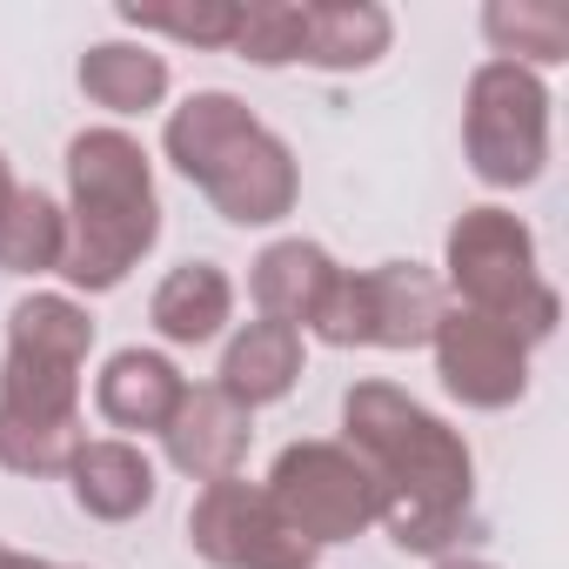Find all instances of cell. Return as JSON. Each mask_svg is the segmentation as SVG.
<instances>
[{"mask_svg": "<svg viewBox=\"0 0 569 569\" xmlns=\"http://www.w3.org/2000/svg\"><path fill=\"white\" fill-rule=\"evenodd\" d=\"M261 489H268V502L281 509V522H289L309 549L349 542V536H362L382 516L376 476L342 442H296V449H281L274 476Z\"/></svg>", "mask_w": 569, "mask_h": 569, "instance_id": "cell-5", "label": "cell"}, {"mask_svg": "<svg viewBox=\"0 0 569 569\" xmlns=\"http://www.w3.org/2000/svg\"><path fill=\"white\" fill-rule=\"evenodd\" d=\"M261 121L248 114V101L241 94H228V88H201V94H188L181 108H168V128H161V148H168V161H174V174H188L194 188L208 181V168L241 141V134H254Z\"/></svg>", "mask_w": 569, "mask_h": 569, "instance_id": "cell-18", "label": "cell"}, {"mask_svg": "<svg viewBox=\"0 0 569 569\" xmlns=\"http://www.w3.org/2000/svg\"><path fill=\"white\" fill-rule=\"evenodd\" d=\"M342 429H349L342 449H356V462L382 489L376 522L396 536V549L416 556L456 549V536L469 529V476H476L469 442L389 382H356L342 402Z\"/></svg>", "mask_w": 569, "mask_h": 569, "instance_id": "cell-1", "label": "cell"}, {"mask_svg": "<svg viewBox=\"0 0 569 569\" xmlns=\"http://www.w3.org/2000/svg\"><path fill=\"white\" fill-rule=\"evenodd\" d=\"M436 349V369H442V389L469 409H509L529 382V342L496 322V316H476V309H449L429 336Z\"/></svg>", "mask_w": 569, "mask_h": 569, "instance_id": "cell-7", "label": "cell"}, {"mask_svg": "<svg viewBox=\"0 0 569 569\" xmlns=\"http://www.w3.org/2000/svg\"><path fill=\"white\" fill-rule=\"evenodd\" d=\"M88 442L81 422H21V416H0V469L14 476H68L74 449Z\"/></svg>", "mask_w": 569, "mask_h": 569, "instance_id": "cell-24", "label": "cell"}, {"mask_svg": "<svg viewBox=\"0 0 569 569\" xmlns=\"http://www.w3.org/2000/svg\"><path fill=\"white\" fill-rule=\"evenodd\" d=\"M0 569H48V562H34V556H21V549L0 542Z\"/></svg>", "mask_w": 569, "mask_h": 569, "instance_id": "cell-25", "label": "cell"}, {"mask_svg": "<svg viewBox=\"0 0 569 569\" xmlns=\"http://www.w3.org/2000/svg\"><path fill=\"white\" fill-rule=\"evenodd\" d=\"M302 362H309L302 329L254 316V322H241V329H234V342H228V356H221L214 389H221V396H234V402L254 416V409L281 402V396H289V389L302 382Z\"/></svg>", "mask_w": 569, "mask_h": 569, "instance_id": "cell-11", "label": "cell"}, {"mask_svg": "<svg viewBox=\"0 0 569 569\" xmlns=\"http://www.w3.org/2000/svg\"><path fill=\"white\" fill-rule=\"evenodd\" d=\"M68 254V208L41 188H14L0 208V268L8 274H61Z\"/></svg>", "mask_w": 569, "mask_h": 569, "instance_id": "cell-21", "label": "cell"}, {"mask_svg": "<svg viewBox=\"0 0 569 569\" xmlns=\"http://www.w3.org/2000/svg\"><path fill=\"white\" fill-rule=\"evenodd\" d=\"M309 34H302V61L322 74H362L396 48V14L376 0H302Z\"/></svg>", "mask_w": 569, "mask_h": 569, "instance_id": "cell-15", "label": "cell"}, {"mask_svg": "<svg viewBox=\"0 0 569 569\" xmlns=\"http://www.w3.org/2000/svg\"><path fill=\"white\" fill-rule=\"evenodd\" d=\"M121 21L148 41V34H168L181 48H208V54H228L234 48V28H241V0H181V8H141V0H128Z\"/></svg>", "mask_w": 569, "mask_h": 569, "instance_id": "cell-22", "label": "cell"}, {"mask_svg": "<svg viewBox=\"0 0 569 569\" xmlns=\"http://www.w3.org/2000/svg\"><path fill=\"white\" fill-rule=\"evenodd\" d=\"M161 241V194L148 148L128 128H81L68 141V254L61 274L88 296H108Z\"/></svg>", "mask_w": 569, "mask_h": 569, "instance_id": "cell-2", "label": "cell"}, {"mask_svg": "<svg viewBox=\"0 0 569 569\" xmlns=\"http://www.w3.org/2000/svg\"><path fill=\"white\" fill-rule=\"evenodd\" d=\"M14 188H21V181H14V168H8V154H0V208H8V201H14Z\"/></svg>", "mask_w": 569, "mask_h": 569, "instance_id": "cell-26", "label": "cell"}, {"mask_svg": "<svg viewBox=\"0 0 569 569\" xmlns=\"http://www.w3.org/2000/svg\"><path fill=\"white\" fill-rule=\"evenodd\" d=\"M336 274H342V268L329 261L322 241L289 234V241H268V248L254 254V268H248V296H254V309H261L268 322L309 329L316 309H322L329 289H336Z\"/></svg>", "mask_w": 569, "mask_h": 569, "instance_id": "cell-12", "label": "cell"}, {"mask_svg": "<svg viewBox=\"0 0 569 569\" xmlns=\"http://www.w3.org/2000/svg\"><path fill=\"white\" fill-rule=\"evenodd\" d=\"M442 569H496V562H469V556H449Z\"/></svg>", "mask_w": 569, "mask_h": 569, "instance_id": "cell-27", "label": "cell"}, {"mask_svg": "<svg viewBox=\"0 0 569 569\" xmlns=\"http://www.w3.org/2000/svg\"><path fill=\"white\" fill-rule=\"evenodd\" d=\"M362 289H369V349H422V342L436 336V322L449 316L436 274L416 268V261H382V268H369Z\"/></svg>", "mask_w": 569, "mask_h": 569, "instance_id": "cell-17", "label": "cell"}, {"mask_svg": "<svg viewBox=\"0 0 569 569\" xmlns=\"http://www.w3.org/2000/svg\"><path fill=\"white\" fill-rule=\"evenodd\" d=\"M302 34H309L302 0H248L228 54L248 61V68H296L302 61Z\"/></svg>", "mask_w": 569, "mask_h": 569, "instance_id": "cell-23", "label": "cell"}, {"mask_svg": "<svg viewBox=\"0 0 569 569\" xmlns=\"http://www.w3.org/2000/svg\"><path fill=\"white\" fill-rule=\"evenodd\" d=\"M94 349V322L74 296H28L8 316V356L28 362H54V369H88Z\"/></svg>", "mask_w": 569, "mask_h": 569, "instance_id": "cell-20", "label": "cell"}, {"mask_svg": "<svg viewBox=\"0 0 569 569\" xmlns=\"http://www.w3.org/2000/svg\"><path fill=\"white\" fill-rule=\"evenodd\" d=\"M462 154L489 188H529L549 168V81L482 61L462 88Z\"/></svg>", "mask_w": 569, "mask_h": 569, "instance_id": "cell-4", "label": "cell"}, {"mask_svg": "<svg viewBox=\"0 0 569 569\" xmlns=\"http://www.w3.org/2000/svg\"><path fill=\"white\" fill-rule=\"evenodd\" d=\"M201 194H208L214 214L234 221V228H274L281 214H296L302 168H296L289 141H281L274 128H254V134H241V141L208 168Z\"/></svg>", "mask_w": 569, "mask_h": 569, "instance_id": "cell-8", "label": "cell"}, {"mask_svg": "<svg viewBox=\"0 0 569 569\" xmlns=\"http://www.w3.org/2000/svg\"><path fill=\"white\" fill-rule=\"evenodd\" d=\"M48 569H54V562H48Z\"/></svg>", "mask_w": 569, "mask_h": 569, "instance_id": "cell-28", "label": "cell"}, {"mask_svg": "<svg viewBox=\"0 0 569 569\" xmlns=\"http://www.w3.org/2000/svg\"><path fill=\"white\" fill-rule=\"evenodd\" d=\"M482 41H489V61H516L529 74L562 68L569 61V8H556V0H489Z\"/></svg>", "mask_w": 569, "mask_h": 569, "instance_id": "cell-19", "label": "cell"}, {"mask_svg": "<svg viewBox=\"0 0 569 569\" xmlns=\"http://www.w3.org/2000/svg\"><path fill=\"white\" fill-rule=\"evenodd\" d=\"M148 322L174 349H208L234 322V281L214 261H181V268L161 274V289L148 302Z\"/></svg>", "mask_w": 569, "mask_h": 569, "instance_id": "cell-16", "label": "cell"}, {"mask_svg": "<svg viewBox=\"0 0 569 569\" xmlns=\"http://www.w3.org/2000/svg\"><path fill=\"white\" fill-rule=\"evenodd\" d=\"M74 81H81V94H88L101 114L141 121V114H154V108L168 101L174 68H168V54H161L154 41H94V48L81 54Z\"/></svg>", "mask_w": 569, "mask_h": 569, "instance_id": "cell-14", "label": "cell"}, {"mask_svg": "<svg viewBox=\"0 0 569 569\" xmlns=\"http://www.w3.org/2000/svg\"><path fill=\"white\" fill-rule=\"evenodd\" d=\"M188 542L201 562L214 569H309L316 549L281 522V509L268 502L261 482H208L188 509Z\"/></svg>", "mask_w": 569, "mask_h": 569, "instance_id": "cell-6", "label": "cell"}, {"mask_svg": "<svg viewBox=\"0 0 569 569\" xmlns=\"http://www.w3.org/2000/svg\"><path fill=\"white\" fill-rule=\"evenodd\" d=\"M449 289L462 309L509 322L522 342H542L556 329V296L536 274V234L509 208H469L449 228Z\"/></svg>", "mask_w": 569, "mask_h": 569, "instance_id": "cell-3", "label": "cell"}, {"mask_svg": "<svg viewBox=\"0 0 569 569\" xmlns=\"http://www.w3.org/2000/svg\"><path fill=\"white\" fill-rule=\"evenodd\" d=\"M181 396H188V376L161 349H121V356H108V369L94 382V409L121 436H161L168 416L181 409Z\"/></svg>", "mask_w": 569, "mask_h": 569, "instance_id": "cell-10", "label": "cell"}, {"mask_svg": "<svg viewBox=\"0 0 569 569\" xmlns=\"http://www.w3.org/2000/svg\"><path fill=\"white\" fill-rule=\"evenodd\" d=\"M161 442H168V462L208 489V482L241 476V456H248V442H254V416H248L234 396H221L214 382H201V389L188 382V396H181V409L168 416Z\"/></svg>", "mask_w": 569, "mask_h": 569, "instance_id": "cell-9", "label": "cell"}, {"mask_svg": "<svg viewBox=\"0 0 569 569\" xmlns=\"http://www.w3.org/2000/svg\"><path fill=\"white\" fill-rule=\"evenodd\" d=\"M68 489H74L81 516H94V522H134L154 502V462L128 436H88L74 449V462H68Z\"/></svg>", "mask_w": 569, "mask_h": 569, "instance_id": "cell-13", "label": "cell"}]
</instances>
